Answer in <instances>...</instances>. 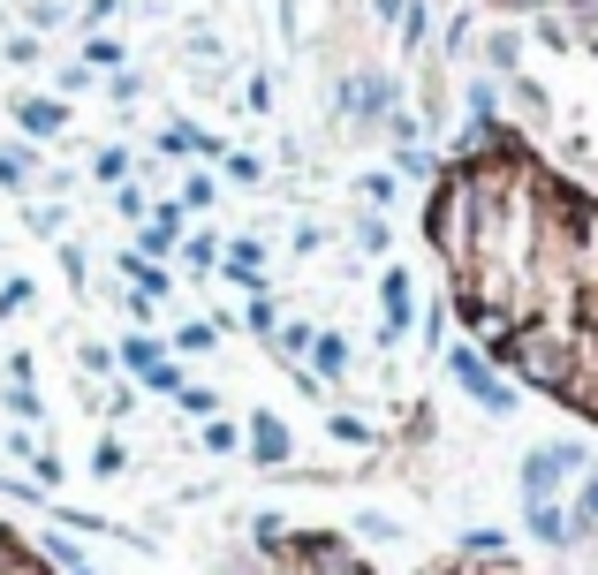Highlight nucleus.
<instances>
[{
    "instance_id": "obj_1",
    "label": "nucleus",
    "mask_w": 598,
    "mask_h": 575,
    "mask_svg": "<svg viewBox=\"0 0 598 575\" xmlns=\"http://www.w3.org/2000/svg\"><path fill=\"white\" fill-rule=\"evenodd\" d=\"M448 379L469 394V402H477V409H485V417H515V387H508V379L492 371V356H477L469 341H462V348H448Z\"/></svg>"
},
{
    "instance_id": "obj_2",
    "label": "nucleus",
    "mask_w": 598,
    "mask_h": 575,
    "mask_svg": "<svg viewBox=\"0 0 598 575\" xmlns=\"http://www.w3.org/2000/svg\"><path fill=\"white\" fill-rule=\"evenodd\" d=\"M576 469H591V446H576V439L530 446V454H523V500H553L561 477H576Z\"/></svg>"
},
{
    "instance_id": "obj_3",
    "label": "nucleus",
    "mask_w": 598,
    "mask_h": 575,
    "mask_svg": "<svg viewBox=\"0 0 598 575\" xmlns=\"http://www.w3.org/2000/svg\"><path fill=\"white\" fill-rule=\"evenodd\" d=\"M114 364H130V371L145 379L151 394H174V387H182V364H174V356H167V348H159L151 333H130V341L114 348Z\"/></svg>"
},
{
    "instance_id": "obj_4",
    "label": "nucleus",
    "mask_w": 598,
    "mask_h": 575,
    "mask_svg": "<svg viewBox=\"0 0 598 575\" xmlns=\"http://www.w3.org/2000/svg\"><path fill=\"white\" fill-rule=\"evenodd\" d=\"M333 107H341L349 122H387V114H394V84H387V76H349V84L333 91Z\"/></svg>"
},
{
    "instance_id": "obj_5",
    "label": "nucleus",
    "mask_w": 598,
    "mask_h": 575,
    "mask_svg": "<svg viewBox=\"0 0 598 575\" xmlns=\"http://www.w3.org/2000/svg\"><path fill=\"white\" fill-rule=\"evenodd\" d=\"M243 446H251V462H266V469H281V462L296 454V431L281 425L273 409H258V417L243 425Z\"/></svg>"
},
{
    "instance_id": "obj_6",
    "label": "nucleus",
    "mask_w": 598,
    "mask_h": 575,
    "mask_svg": "<svg viewBox=\"0 0 598 575\" xmlns=\"http://www.w3.org/2000/svg\"><path fill=\"white\" fill-rule=\"evenodd\" d=\"M379 310H387V326H379V341L394 348V341L410 333V310H417V295H410V273H402V266H387V273H379Z\"/></svg>"
},
{
    "instance_id": "obj_7",
    "label": "nucleus",
    "mask_w": 598,
    "mask_h": 575,
    "mask_svg": "<svg viewBox=\"0 0 598 575\" xmlns=\"http://www.w3.org/2000/svg\"><path fill=\"white\" fill-rule=\"evenodd\" d=\"M182 250V205H151L145 212V228H137V258H174Z\"/></svg>"
},
{
    "instance_id": "obj_8",
    "label": "nucleus",
    "mask_w": 598,
    "mask_h": 575,
    "mask_svg": "<svg viewBox=\"0 0 598 575\" xmlns=\"http://www.w3.org/2000/svg\"><path fill=\"white\" fill-rule=\"evenodd\" d=\"M15 130H23V137H61V130H69V99L23 91V99H15Z\"/></svg>"
},
{
    "instance_id": "obj_9",
    "label": "nucleus",
    "mask_w": 598,
    "mask_h": 575,
    "mask_svg": "<svg viewBox=\"0 0 598 575\" xmlns=\"http://www.w3.org/2000/svg\"><path fill=\"white\" fill-rule=\"evenodd\" d=\"M523 523H530V538L553 546V553L576 546V523H569V507H553V500H523Z\"/></svg>"
},
{
    "instance_id": "obj_10",
    "label": "nucleus",
    "mask_w": 598,
    "mask_h": 575,
    "mask_svg": "<svg viewBox=\"0 0 598 575\" xmlns=\"http://www.w3.org/2000/svg\"><path fill=\"white\" fill-rule=\"evenodd\" d=\"M228 281L251 288V295L266 288V243H258V235H235V243H228Z\"/></svg>"
},
{
    "instance_id": "obj_11",
    "label": "nucleus",
    "mask_w": 598,
    "mask_h": 575,
    "mask_svg": "<svg viewBox=\"0 0 598 575\" xmlns=\"http://www.w3.org/2000/svg\"><path fill=\"white\" fill-rule=\"evenodd\" d=\"M310 379L326 387V379H349V341L341 333H318L310 341Z\"/></svg>"
},
{
    "instance_id": "obj_12",
    "label": "nucleus",
    "mask_w": 598,
    "mask_h": 575,
    "mask_svg": "<svg viewBox=\"0 0 598 575\" xmlns=\"http://www.w3.org/2000/svg\"><path fill=\"white\" fill-rule=\"evenodd\" d=\"M159 151H174V159H190V151H212V159H220L228 144L205 137V130H190V122H167V130H159Z\"/></svg>"
},
{
    "instance_id": "obj_13",
    "label": "nucleus",
    "mask_w": 598,
    "mask_h": 575,
    "mask_svg": "<svg viewBox=\"0 0 598 575\" xmlns=\"http://www.w3.org/2000/svg\"><path fill=\"white\" fill-rule=\"evenodd\" d=\"M114 266H122V273H130V288H137V295H151V303H167V266H151V258H137V250H130V258H114Z\"/></svg>"
},
{
    "instance_id": "obj_14",
    "label": "nucleus",
    "mask_w": 598,
    "mask_h": 575,
    "mask_svg": "<svg viewBox=\"0 0 598 575\" xmlns=\"http://www.w3.org/2000/svg\"><path fill=\"white\" fill-rule=\"evenodd\" d=\"M485 61H492L500 76H515V69H523V38H515V30H492V38H485Z\"/></svg>"
},
{
    "instance_id": "obj_15",
    "label": "nucleus",
    "mask_w": 598,
    "mask_h": 575,
    "mask_svg": "<svg viewBox=\"0 0 598 575\" xmlns=\"http://www.w3.org/2000/svg\"><path fill=\"white\" fill-rule=\"evenodd\" d=\"M394 174H410V182H432V174H440V159H432L425 144H394Z\"/></svg>"
},
{
    "instance_id": "obj_16",
    "label": "nucleus",
    "mask_w": 598,
    "mask_h": 575,
    "mask_svg": "<svg viewBox=\"0 0 598 575\" xmlns=\"http://www.w3.org/2000/svg\"><path fill=\"white\" fill-rule=\"evenodd\" d=\"M84 69H91V76H99V69H122V38L91 30V38H84Z\"/></svg>"
},
{
    "instance_id": "obj_17",
    "label": "nucleus",
    "mask_w": 598,
    "mask_h": 575,
    "mask_svg": "<svg viewBox=\"0 0 598 575\" xmlns=\"http://www.w3.org/2000/svg\"><path fill=\"white\" fill-rule=\"evenodd\" d=\"M212 341H220V326H212V318H190V326H174V348H182V356H205Z\"/></svg>"
},
{
    "instance_id": "obj_18",
    "label": "nucleus",
    "mask_w": 598,
    "mask_h": 575,
    "mask_svg": "<svg viewBox=\"0 0 598 575\" xmlns=\"http://www.w3.org/2000/svg\"><path fill=\"white\" fill-rule=\"evenodd\" d=\"M174 402H182V417H220V394H212V387H197V379H182V387H174Z\"/></svg>"
},
{
    "instance_id": "obj_19",
    "label": "nucleus",
    "mask_w": 598,
    "mask_h": 575,
    "mask_svg": "<svg viewBox=\"0 0 598 575\" xmlns=\"http://www.w3.org/2000/svg\"><path fill=\"white\" fill-rule=\"evenodd\" d=\"M569 523H576V538H598V469L584 477V492H576V515H569Z\"/></svg>"
},
{
    "instance_id": "obj_20",
    "label": "nucleus",
    "mask_w": 598,
    "mask_h": 575,
    "mask_svg": "<svg viewBox=\"0 0 598 575\" xmlns=\"http://www.w3.org/2000/svg\"><path fill=\"white\" fill-rule=\"evenodd\" d=\"M182 266H190V273H212V266H220V243H212V235H182Z\"/></svg>"
},
{
    "instance_id": "obj_21",
    "label": "nucleus",
    "mask_w": 598,
    "mask_h": 575,
    "mask_svg": "<svg viewBox=\"0 0 598 575\" xmlns=\"http://www.w3.org/2000/svg\"><path fill=\"white\" fill-rule=\"evenodd\" d=\"M243 326H251V333H273V326H281V303H273V295L258 288V295L243 303Z\"/></svg>"
},
{
    "instance_id": "obj_22",
    "label": "nucleus",
    "mask_w": 598,
    "mask_h": 575,
    "mask_svg": "<svg viewBox=\"0 0 598 575\" xmlns=\"http://www.w3.org/2000/svg\"><path fill=\"white\" fill-rule=\"evenodd\" d=\"M462 553H469V561H508V530H469Z\"/></svg>"
},
{
    "instance_id": "obj_23",
    "label": "nucleus",
    "mask_w": 598,
    "mask_h": 575,
    "mask_svg": "<svg viewBox=\"0 0 598 575\" xmlns=\"http://www.w3.org/2000/svg\"><path fill=\"white\" fill-rule=\"evenodd\" d=\"M394 30H402V46H425V38H432V8H425V0H410Z\"/></svg>"
},
{
    "instance_id": "obj_24",
    "label": "nucleus",
    "mask_w": 598,
    "mask_h": 575,
    "mask_svg": "<svg viewBox=\"0 0 598 575\" xmlns=\"http://www.w3.org/2000/svg\"><path fill=\"white\" fill-rule=\"evenodd\" d=\"M30 182V151L23 144H0V189H23Z\"/></svg>"
},
{
    "instance_id": "obj_25",
    "label": "nucleus",
    "mask_w": 598,
    "mask_h": 575,
    "mask_svg": "<svg viewBox=\"0 0 598 575\" xmlns=\"http://www.w3.org/2000/svg\"><path fill=\"white\" fill-rule=\"evenodd\" d=\"M243 446V425H228V417H205V454H235Z\"/></svg>"
},
{
    "instance_id": "obj_26",
    "label": "nucleus",
    "mask_w": 598,
    "mask_h": 575,
    "mask_svg": "<svg viewBox=\"0 0 598 575\" xmlns=\"http://www.w3.org/2000/svg\"><path fill=\"white\" fill-rule=\"evenodd\" d=\"M91 174H99V182H130V151H122V144H99Z\"/></svg>"
},
{
    "instance_id": "obj_27",
    "label": "nucleus",
    "mask_w": 598,
    "mask_h": 575,
    "mask_svg": "<svg viewBox=\"0 0 598 575\" xmlns=\"http://www.w3.org/2000/svg\"><path fill=\"white\" fill-rule=\"evenodd\" d=\"M310 341H318V326H273V348L281 356H310Z\"/></svg>"
},
{
    "instance_id": "obj_28",
    "label": "nucleus",
    "mask_w": 598,
    "mask_h": 575,
    "mask_svg": "<svg viewBox=\"0 0 598 575\" xmlns=\"http://www.w3.org/2000/svg\"><path fill=\"white\" fill-rule=\"evenodd\" d=\"M500 114V91H492V76H477L469 84V122H492Z\"/></svg>"
},
{
    "instance_id": "obj_29",
    "label": "nucleus",
    "mask_w": 598,
    "mask_h": 575,
    "mask_svg": "<svg viewBox=\"0 0 598 575\" xmlns=\"http://www.w3.org/2000/svg\"><path fill=\"white\" fill-rule=\"evenodd\" d=\"M212 197H220V182H212V174H190V182H182V212H205Z\"/></svg>"
},
{
    "instance_id": "obj_30",
    "label": "nucleus",
    "mask_w": 598,
    "mask_h": 575,
    "mask_svg": "<svg viewBox=\"0 0 598 575\" xmlns=\"http://www.w3.org/2000/svg\"><path fill=\"white\" fill-rule=\"evenodd\" d=\"M469 38H477V23H469V8H462V15H454L448 30H440V46H448L454 61H462V53H469Z\"/></svg>"
},
{
    "instance_id": "obj_31",
    "label": "nucleus",
    "mask_w": 598,
    "mask_h": 575,
    "mask_svg": "<svg viewBox=\"0 0 598 575\" xmlns=\"http://www.w3.org/2000/svg\"><path fill=\"white\" fill-rule=\"evenodd\" d=\"M333 439H341V446H371V425H364V417H349V409H341V417H333Z\"/></svg>"
},
{
    "instance_id": "obj_32",
    "label": "nucleus",
    "mask_w": 598,
    "mask_h": 575,
    "mask_svg": "<svg viewBox=\"0 0 598 575\" xmlns=\"http://www.w3.org/2000/svg\"><path fill=\"white\" fill-rule=\"evenodd\" d=\"M356 250H371V258L387 250V220H379V212H364V220H356Z\"/></svg>"
},
{
    "instance_id": "obj_33",
    "label": "nucleus",
    "mask_w": 598,
    "mask_h": 575,
    "mask_svg": "<svg viewBox=\"0 0 598 575\" xmlns=\"http://www.w3.org/2000/svg\"><path fill=\"white\" fill-rule=\"evenodd\" d=\"M114 212H122V220H145L151 197H145V189H130V182H114Z\"/></svg>"
},
{
    "instance_id": "obj_34",
    "label": "nucleus",
    "mask_w": 598,
    "mask_h": 575,
    "mask_svg": "<svg viewBox=\"0 0 598 575\" xmlns=\"http://www.w3.org/2000/svg\"><path fill=\"white\" fill-rule=\"evenodd\" d=\"M61 23H69L61 0H30V30H61Z\"/></svg>"
},
{
    "instance_id": "obj_35",
    "label": "nucleus",
    "mask_w": 598,
    "mask_h": 575,
    "mask_svg": "<svg viewBox=\"0 0 598 575\" xmlns=\"http://www.w3.org/2000/svg\"><path fill=\"white\" fill-rule=\"evenodd\" d=\"M53 84H61V99H76V91H91V69H84V61H69Z\"/></svg>"
},
{
    "instance_id": "obj_36",
    "label": "nucleus",
    "mask_w": 598,
    "mask_h": 575,
    "mask_svg": "<svg viewBox=\"0 0 598 575\" xmlns=\"http://www.w3.org/2000/svg\"><path fill=\"white\" fill-rule=\"evenodd\" d=\"M220 159H228V182H258V174H266L251 151H220Z\"/></svg>"
},
{
    "instance_id": "obj_37",
    "label": "nucleus",
    "mask_w": 598,
    "mask_h": 575,
    "mask_svg": "<svg viewBox=\"0 0 598 575\" xmlns=\"http://www.w3.org/2000/svg\"><path fill=\"white\" fill-rule=\"evenodd\" d=\"M8 409H15V417H46V402H38V394H30V387H23V379H15V387H8Z\"/></svg>"
},
{
    "instance_id": "obj_38",
    "label": "nucleus",
    "mask_w": 598,
    "mask_h": 575,
    "mask_svg": "<svg viewBox=\"0 0 598 575\" xmlns=\"http://www.w3.org/2000/svg\"><path fill=\"white\" fill-rule=\"evenodd\" d=\"M251 530H258V546H266V553H281V538H289V523H281V515H258Z\"/></svg>"
},
{
    "instance_id": "obj_39",
    "label": "nucleus",
    "mask_w": 598,
    "mask_h": 575,
    "mask_svg": "<svg viewBox=\"0 0 598 575\" xmlns=\"http://www.w3.org/2000/svg\"><path fill=\"white\" fill-rule=\"evenodd\" d=\"M15 310H30V281H8V288H0V318H15Z\"/></svg>"
},
{
    "instance_id": "obj_40",
    "label": "nucleus",
    "mask_w": 598,
    "mask_h": 575,
    "mask_svg": "<svg viewBox=\"0 0 598 575\" xmlns=\"http://www.w3.org/2000/svg\"><path fill=\"white\" fill-rule=\"evenodd\" d=\"M8 61H15V69H30V61H38V30H23V38H8Z\"/></svg>"
},
{
    "instance_id": "obj_41",
    "label": "nucleus",
    "mask_w": 598,
    "mask_h": 575,
    "mask_svg": "<svg viewBox=\"0 0 598 575\" xmlns=\"http://www.w3.org/2000/svg\"><path fill=\"white\" fill-rule=\"evenodd\" d=\"M122 462H130V454H122V446H114V439H99V454H91V469H99V477H114V469H122Z\"/></svg>"
},
{
    "instance_id": "obj_42",
    "label": "nucleus",
    "mask_w": 598,
    "mask_h": 575,
    "mask_svg": "<svg viewBox=\"0 0 598 575\" xmlns=\"http://www.w3.org/2000/svg\"><path fill=\"white\" fill-rule=\"evenodd\" d=\"M364 197L371 205H394V174H364Z\"/></svg>"
},
{
    "instance_id": "obj_43",
    "label": "nucleus",
    "mask_w": 598,
    "mask_h": 575,
    "mask_svg": "<svg viewBox=\"0 0 598 575\" xmlns=\"http://www.w3.org/2000/svg\"><path fill=\"white\" fill-rule=\"evenodd\" d=\"M61 220H69V212H61V205H30V228H38V235H53V228H61Z\"/></svg>"
},
{
    "instance_id": "obj_44",
    "label": "nucleus",
    "mask_w": 598,
    "mask_h": 575,
    "mask_svg": "<svg viewBox=\"0 0 598 575\" xmlns=\"http://www.w3.org/2000/svg\"><path fill=\"white\" fill-rule=\"evenodd\" d=\"M84 371H114V348L107 341H84Z\"/></svg>"
},
{
    "instance_id": "obj_45",
    "label": "nucleus",
    "mask_w": 598,
    "mask_h": 575,
    "mask_svg": "<svg viewBox=\"0 0 598 575\" xmlns=\"http://www.w3.org/2000/svg\"><path fill=\"white\" fill-rule=\"evenodd\" d=\"M84 15H91V23H114V15H122V0H91Z\"/></svg>"
},
{
    "instance_id": "obj_46",
    "label": "nucleus",
    "mask_w": 598,
    "mask_h": 575,
    "mask_svg": "<svg viewBox=\"0 0 598 575\" xmlns=\"http://www.w3.org/2000/svg\"><path fill=\"white\" fill-rule=\"evenodd\" d=\"M371 8H379L387 23H402V8H410V0H371Z\"/></svg>"
}]
</instances>
